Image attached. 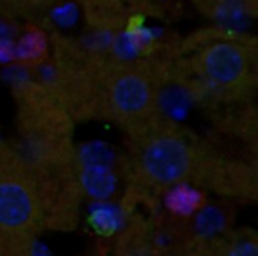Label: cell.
<instances>
[{
    "label": "cell",
    "mask_w": 258,
    "mask_h": 256,
    "mask_svg": "<svg viewBox=\"0 0 258 256\" xmlns=\"http://www.w3.org/2000/svg\"><path fill=\"white\" fill-rule=\"evenodd\" d=\"M59 0H0V15L9 20H29L35 18Z\"/></svg>",
    "instance_id": "obj_10"
},
{
    "label": "cell",
    "mask_w": 258,
    "mask_h": 256,
    "mask_svg": "<svg viewBox=\"0 0 258 256\" xmlns=\"http://www.w3.org/2000/svg\"><path fill=\"white\" fill-rule=\"evenodd\" d=\"M195 231L204 238H212L224 232L227 228V216L213 205H203L195 213Z\"/></svg>",
    "instance_id": "obj_11"
},
{
    "label": "cell",
    "mask_w": 258,
    "mask_h": 256,
    "mask_svg": "<svg viewBox=\"0 0 258 256\" xmlns=\"http://www.w3.org/2000/svg\"><path fill=\"white\" fill-rule=\"evenodd\" d=\"M125 256H156L150 249H147V247H136V249H133V250H130L128 253Z\"/></svg>",
    "instance_id": "obj_16"
},
{
    "label": "cell",
    "mask_w": 258,
    "mask_h": 256,
    "mask_svg": "<svg viewBox=\"0 0 258 256\" xmlns=\"http://www.w3.org/2000/svg\"><path fill=\"white\" fill-rule=\"evenodd\" d=\"M142 15L160 20L177 21L183 17L187 0H118Z\"/></svg>",
    "instance_id": "obj_7"
},
{
    "label": "cell",
    "mask_w": 258,
    "mask_h": 256,
    "mask_svg": "<svg viewBox=\"0 0 258 256\" xmlns=\"http://www.w3.org/2000/svg\"><path fill=\"white\" fill-rule=\"evenodd\" d=\"M109 97L119 113L135 116L151 106L154 89L144 72L133 68H124L110 80Z\"/></svg>",
    "instance_id": "obj_3"
},
{
    "label": "cell",
    "mask_w": 258,
    "mask_h": 256,
    "mask_svg": "<svg viewBox=\"0 0 258 256\" xmlns=\"http://www.w3.org/2000/svg\"><path fill=\"white\" fill-rule=\"evenodd\" d=\"M186 98L187 97L178 91H174V92L169 91V92L163 94V97H160V104L163 106L165 112L175 116V115L183 113L187 109V100Z\"/></svg>",
    "instance_id": "obj_14"
},
{
    "label": "cell",
    "mask_w": 258,
    "mask_h": 256,
    "mask_svg": "<svg viewBox=\"0 0 258 256\" xmlns=\"http://www.w3.org/2000/svg\"><path fill=\"white\" fill-rule=\"evenodd\" d=\"M33 199L29 190L14 181L0 183V226L15 229L29 223Z\"/></svg>",
    "instance_id": "obj_4"
},
{
    "label": "cell",
    "mask_w": 258,
    "mask_h": 256,
    "mask_svg": "<svg viewBox=\"0 0 258 256\" xmlns=\"http://www.w3.org/2000/svg\"><path fill=\"white\" fill-rule=\"evenodd\" d=\"M225 256H258V246L252 240H239L236 241Z\"/></svg>",
    "instance_id": "obj_15"
},
{
    "label": "cell",
    "mask_w": 258,
    "mask_h": 256,
    "mask_svg": "<svg viewBox=\"0 0 258 256\" xmlns=\"http://www.w3.org/2000/svg\"><path fill=\"white\" fill-rule=\"evenodd\" d=\"M82 161L83 166H107L113 163V152L104 143H89L82 148Z\"/></svg>",
    "instance_id": "obj_12"
},
{
    "label": "cell",
    "mask_w": 258,
    "mask_h": 256,
    "mask_svg": "<svg viewBox=\"0 0 258 256\" xmlns=\"http://www.w3.org/2000/svg\"><path fill=\"white\" fill-rule=\"evenodd\" d=\"M89 222L98 234L112 235L124 226L125 217L118 205L110 202H97L89 211Z\"/></svg>",
    "instance_id": "obj_9"
},
{
    "label": "cell",
    "mask_w": 258,
    "mask_h": 256,
    "mask_svg": "<svg viewBox=\"0 0 258 256\" xmlns=\"http://www.w3.org/2000/svg\"><path fill=\"white\" fill-rule=\"evenodd\" d=\"M142 169L157 184L174 186L180 183L190 169L187 143L171 134L156 137L144 149Z\"/></svg>",
    "instance_id": "obj_2"
},
{
    "label": "cell",
    "mask_w": 258,
    "mask_h": 256,
    "mask_svg": "<svg viewBox=\"0 0 258 256\" xmlns=\"http://www.w3.org/2000/svg\"><path fill=\"white\" fill-rule=\"evenodd\" d=\"M80 181L86 195L95 202H107L118 187V180L107 166H83Z\"/></svg>",
    "instance_id": "obj_6"
},
{
    "label": "cell",
    "mask_w": 258,
    "mask_h": 256,
    "mask_svg": "<svg viewBox=\"0 0 258 256\" xmlns=\"http://www.w3.org/2000/svg\"><path fill=\"white\" fill-rule=\"evenodd\" d=\"M198 74L216 88H236L245 83L254 66V53L248 42L234 38L215 39L195 56Z\"/></svg>",
    "instance_id": "obj_1"
},
{
    "label": "cell",
    "mask_w": 258,
    "mask_h": 256,
    "mask_svg": "<svg viewBox=\"0 0 258 256\" xmlns=\"http://www.w3.org/2000/svg\"><path fill=\"white\" fill-rule=\"evenodd\" d=\"M203 17L222 26L240 24L254 20L258 0H187Z\"/></svg>",
    "instance_id": "obj_5"
},
{
    "label": "cell",
    "mask_w": 258,
    "mask_h": 256,
    "mask_svg": "<svg viewBox=\"0 0 258 256\" xmlns=\"http://www.w3.org/2000/svg\"><path fill=\"white\" fill-rule=\"evenodd\" d=\"M166 207L177 216H195V213L204 205L203 195L189 184L177 183L166 193Z\"/></svg>",
    "instance_id": "obj_8"
},
{
    "label": "cell",
    "mask_w": 258,
    "mask_h": 256,
    "mask_svg": "<svg viewBox=\"0 0 258 256\" xmlns=\"http://www.w3.org/2000/svg\"><path fill=\"white\" fill-rule=\"evenodd\" d=\"M45 53V41L41 39V36L38 35H27L18 45L17 48V56L21 60H38L39 56H42Z\"/></svg>",
    "instance_id": "obj_13"
}]
</instances>
